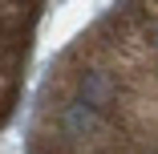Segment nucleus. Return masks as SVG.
Returning a JSON list of instances; mask_svg holds the SVG:
<instances>
[{
	"label": "nucleus",
	"instance_id": "f257e3e1",
	"mask_svg": "<svg viewBox=\"0 0 158 154\" xmlns=\"http://www.w3.org/2000/svg\"><path fill=\"white\" fill-rule=\"evenodd\" d=\"M24 154H158V4H118L53 57Z\"/></svg>",
	"mask_w": 158,
	"mask_h": 154
},
{
	"label": "nucleus",
	"instance_id": "f03ea898",
	"mask_svg": "<svg viewBox=\"0 0 158 154\" xmlns=\"http://www.w3.org/2000/svg\"><path fill=\"white\" fill-rule=\"evenodd\" d=\"M41 20L45 4H0V130H8L20 110Z\"/></svg>",
	"mask_w": 158,
	"mask_h": 154
}]
</instances>
